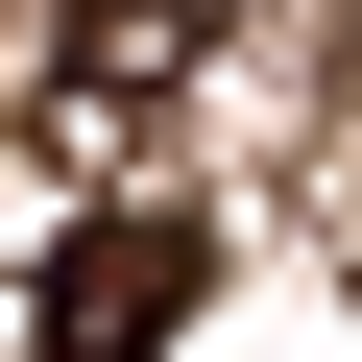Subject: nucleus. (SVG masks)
<instances>
[{"mask_svg": "<svg viewBox=\"0 0 362 362\" xmlns=\"http://www.w3.org/2000/svg\"><path fill=\"white\" fill-rule=\"evenodd\" d=\"M25 290H49V314H25V362H169V314L218 290V242H194V218H73Z\"/></svg>", "mask_w": 362, "mask_h": 362, "instance_id": "obj_1", "label": "nucleus"}, {"mask_svg": "<svg viewBox=\"0 0 362 362\" xmlns=\"http://www.w3.org/2000/svg\"><path fill=\"white\" fill-rule=\"evenodd\" d=\"M194 0H73V25H49V121L73 145H145V121H194Z\"/></svg>", "mask_w": 362, "mask_h": 362, "instance_id": "obj_2", "label": "nucleus"}]
</instances>
